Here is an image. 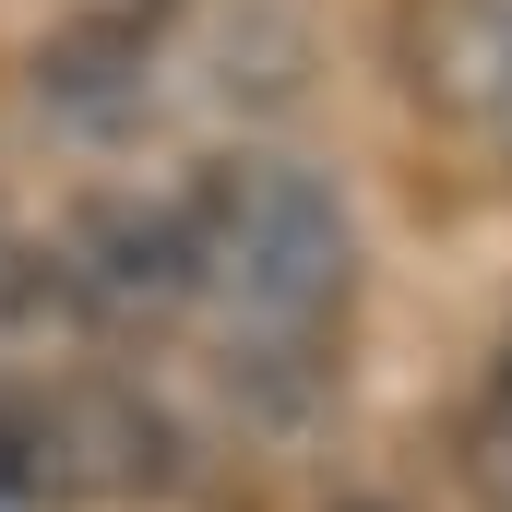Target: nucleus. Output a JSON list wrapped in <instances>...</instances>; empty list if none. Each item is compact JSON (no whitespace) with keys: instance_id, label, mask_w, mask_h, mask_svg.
Here are the masks:
<instances>
[{"instance_id":"2","label":"nucleus","mask_w":512,"mask_h":512,"mask_svg":"<svg viewBox=\"0 0 512 512\" xmlns=\"http://www.w3.org/2000/svg\"><path fill=\"white\" fill-rule=\"evenodd\" d=\"M393 60H405L417 108H441L477 143H512V0H405Z\"/></svg>"},{"instance_id":"1","label":"nucleus","mask_w":512,"mask_h":512,"mask_svg":"<svg viewBox=\"0 0 512 512\" xmlns=\"http://www.w3.org/2000/svg\"><path fill=\"white\" fill-rule=\"evenodd\" d=\"M346 286H358V227L310 167L227 155L179 191V310H203L239 346V370L322 358V334L346 322Z\"/></svg>"},{"instance_id":"4","label":"nucleus","mask_w":512,"mask_h":512,"mask_svg":"<svg viewBox=\"0 0 512 512\" xmlns=\"http://www.w3.org/2000/svg\"><path fill=\"white\" fill-rule=\"evenodd\" d=\"M358 512H382V501H358Z\"/></svg>"},{"instance_id":"3","label":"nucleus","mask_w":512,"mask_h":512,"mask_svg":"<svg viewBox=\"0 0 512 512\" xmlns=\"http://www.w3.org/2000/svg\"><path fill=\"white\" fill-rule=\"evenodd\" d=\"M489 477H501V512H512V370H501V405H489Z\"/></svg>"}]
</instances>
